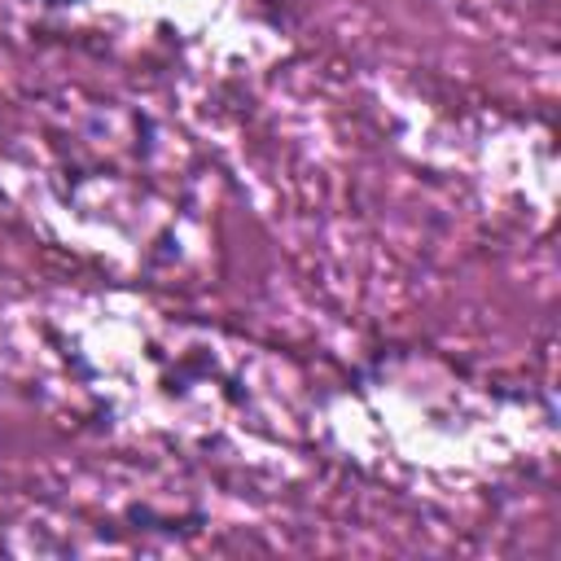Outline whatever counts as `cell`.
Listing matches in <instances>:
<instances>
[{
	"mask_svg": "<svg viewBox=\"0 0 561 561\" xmlns=\"http://www.w3.org/2000/svg\"><path fill=\"white\" fill-rule=\"evenodd\" d=\"M44 4H75V0H44Z\"/></svg>",
	"mask_w": 561,
	"mask_h": 561,
	"instance_id": "obj_1",
	"label": "cell"
}]
</instances>
